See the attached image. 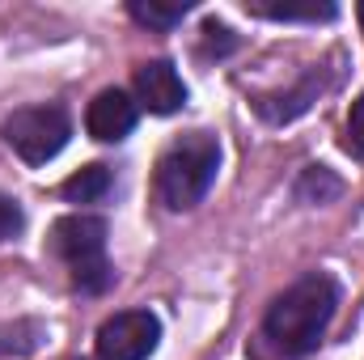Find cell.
Segmentation results:
<instances>
[{
	"label": "cell",
	"instance_id": "obj_1",
	"mask_svg": "<svg viewBox=\"0 0 364 360\" xmlns=\"http://www.w3.org/2000/svg\"><path fill=\"white\" fill-rule=\"evenodd\" d=\"M335 305H339L335 280L322 271H309L272 301V309L263 318V335L284 356H305L322 344V335L335 318Z\"/></svg>",
	"mask_w": 364,
	"mask_h": 360
},
{
	"label": "cell",
	"instance_id": "obj_2",
	"mask_svg": "<svg viewBox=\"0 0 364 360\" xmlns=\"http://www.w3.org/2000/svg\"><path fill=\"white\" fill-rule=\"evenodd\" d=\"M216 170H220V144H216V136L191 132V136L174 140L161 153V162H157V195H161V203L170 212L195 208L212 191Z\"/></svg>",
	"mask_w": 364,
	"mask_h": 360
},
{
	"label": "cell",
	"instance_id": "obj_3",
	"mask_svg": "<svg viewBox=\"0 0 364 360\" xmlns=\"http://www.w3.org/2000/svg\"><path fill=\"white\" fill-rule=\"evenodd\" d=\"M51 250L68 268L81 292H106L110 288V259H106V221L102 216H60L51 229Z\"/></svg>",
	"mask_w": 364,
	"mask_h": 360
},
{
	"label": "cell",
	"instance_id": "obj_4",
	"mask_svg": "<svg viewBox=\"0 0 364 360\" xmlns=\"http://www.w3.org/2000/svg\"><path fill=\"white\" fill-rule=\"evenodd\" d=\"M73 136V119L64 106H21L4 119V144L26 162V166H47L51 157L64 153Z\"/></svg>",
	"mask_w": 364,
	"mask_h": 360
},
{
	"label": "cell",
	"instance_id": "obj_5",
	"mask_svg": "<svg viewBox=\"0 0 364 360\" xmlns=\"http://www.w3.org/2000/svg\"><path fill=\"white\" fill-rule=\"evenodd\" d=\"M161 344V322L149 309H127L102 322L97 360H149Z\"/></svg>",
	"mask_w": 364,
	"mask_h": 360
},
{
	"label": "cell",
	"instance_id": "obj_6",
	"mask_svg": "<svg viewBox=\"0 0 364 360\" xmlns=\"http://www.w3.org/2000/svg\"><path fill=\"white\" fill-rule=\"evenodd\" d=\"M136 97L153 115H174L186 102V85H182V77L174 73L170 60H149L136 68Z\"/></svg>",
	"mask_w": 364,
	"mask_h": 360
},
{
	"label": "cell",
	"instance_id": "obj_7",
	"mask_svg": "<svg viewBox=\"0 0 364 360\" xmlns=\"http://www.w3.org/2000/svg\"><path fill=\"white\" fill-rule=\"evenodd\" d=\"M85 127H90L93 140H102V144L123 140L136 127V102L123 90H102L90 102V110H85Z\"/></svg>",
	"mask_w": 364,
	"mask_h": 360
},
{
	"label": "cell",
	"instance_id": "obj_8",
	"mask_svg": "<svg viewBox=\"0 0 364 360\" xmlns=\"http://www.w3.org/2000/svg\"><path fill=\"white\" fill-rule=\"evenodd\" d=\"M318 90H322V81H318V73H309L296 90L279 93V97H259L255 106H259V115H263L267 123H288V119H296V115L309 110V102L318 97Z\"/></svg>",
	"mask_w": 364,
	"mask_h": 360
},
{
	"label": "cell",
	"instance_id": "obj_9",
	"mask_svg": "<svg viewBox=\"0 0 364 360\" xmlns=\"http://www.w3.org/2000/svg\"><path fill=\"white\" fill-rule=\"evenodd\" d=\"M246 13H255V17H272V21H331L339 9H335V4H318V0H309V4H288V0H250V4H246Z\"/></svg>",
	"mask_w": 364,
	"mask_h": 360
},
{
	"label": "cell",
	"instance_id": "obj_10",
	"mask_svg": "<svg viewBox=\"0 0 364 360\" xmlns=\"http://www.w3.org/2000/svg\"><path fill=\"white\" fill-rule=\"evenodd\" d=\"M110 186H114L110 170H106L102 162H93V166H85V170H77L73 179H64L60 195H64L68 203H97V199L110 195Z\"/></svg>",
	"mask_w": 364,
	"mask_h": 360
},
{
	"label": "cell",
	"instance_id": "obj_11",
	"mask_svg": "<svg viewBox=\"0 0 364 360\" xmlns=\"http://www.w3.org/2000/svg\"><path fill=\"white\" fill-rule=\"evenodd\" d=\"M127 13H132L140 26H149V30H174L182 17L191 13V0H174V4H157V0H132V4H127Z\"/></svg>",
	"mask_w": 364,
	"mask_h": 360
},
{
	"label": "cell",
	"instance_id": "obj_12",
	"mask_svg": "<svg viewBox=\"0 0 364 360\" xmlns=\"http://www.w3.org/2000/svg\"><path fill=\"white\" fill-rule=\"evenodd\" d=\"M43 322H4L0 327V356H26V352H34L38 344H43Z\"/></svg>",
	"mask_w": 364,
	"mask_h": 360
},
{
	"label": "cell",
	"instance_id": "obj_13",
	"mask_svg": "<svg viewBox=\"0 0 364 360\" xmlns=\"http://www.w3.org/2000/svg\"><path fill=\"white\" fill-rule=\"evenodd\" d=\"M339 191H343V182L335 179L326 166H309L301 174V182H296V199L301 203H331Z\"/></svg>",
	"mask_w": 364,
	"mask_h": 360
},
{
	"label": "cell",
	"instance_id": "obj_14",
	"mask_svg": "<svg viewBox=\"0 0 364 360\" xmlns=\"http://www.w3.org/2000/svg\"><path fill=\"white\" fill-rule=\"evenodd\" d=\"M21 225H26V212H21V203H17L13 195H0V242L17 238V233H21Z\"/></svg>",
	"mask_w": 364,
	"mask_h": 360
},
{
	"label": "cell",
	"instance_id": "obj_15",
	"mask_svg": "<svg viewBox=\"0 0 364 360\" xmlns=\"http://www.w3.org/2000/svg\"><path fill=\"white\" fill-rule=\"evenodd\" d=\"M348 136H343V144L356 153V157H364V93L352 102V110H348V127H343Z\"/></svg>",
	"mask_w": 364,
	"mask_h": 360
},
{
	"label": "cell",
	"instance_id": "obj_16",
	"mask_svg": "<svg viewBox=\"0 0 364 360\" xmlns=\"http://www.w3.org/2000/svg\"><path fill=\"white\" fill-rule=\"evenodd\" d=\"M203 34H208V47H203L208 55H212V51H216V55H229V51L237 47V43H233V34H229L225 26H216V21H208V26H203Z\"/></svg>",
	"mask_w": 364,
	"mask_h": 360
},
{
	"label": "cell",
	"instance_id": "obj_17",
	"mask_svg": "<svg viewBox=\"0 0 364 360\" xmlns=\"http://www.w3.org/2000/svg\"><path fill=\"white\" fill-rule=\"evenodd\" d=\"M360 30H364V4H360Z\"/></svg>",
	"mask_w": 364,
	"mask_h": 360
}]
</instances>
